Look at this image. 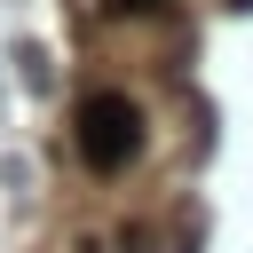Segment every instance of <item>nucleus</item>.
Masks as SVG:
<instances>
[{
  "label": "nucleus",
  "mask_w": 253,
  "mask_h": 253,
  "mask_svg": "<svg viewBox=\"0 0 253 253\" xmlns=\"http://www.w3.org/2000/svg\"><path fill=\"white\" fill-rule=\"evenodd\" d=\"M71 142H79V158H87L95 174H126V166L142 158V111H134L126 95L95 87V95H79V111H71Z\"/></svg>",
  "instance_id": "1"
},
{
  "label": "nucleus",
  "mask_w": 253,
  "mask_h": 253,
  "mask_svg": "<svg viewBox=\"0 0 253 253\" xmlns=\"http://www.w3.org/2000/svg\"><path fill=\"white\" fill-rule=\"evenodd\" d=\"M103 8H111V16H158L166 0H103Z\"/></svg>",
  "instance_id": "2"
},
{
  "label": "nucleus",
  "mask_w": 253,
  "mask_h": 253,
  "mask_svg": "<svg viewBox=\"0 0 253 253\" xmlns=\"http://www.w3.org/2000/svg\"><path fill=\"white\" fill-rule=\"evenodd\" d=\"M237 8H253V0H237Z\"/></svg>",
  "instance_id": "3"
}]
</instances>
